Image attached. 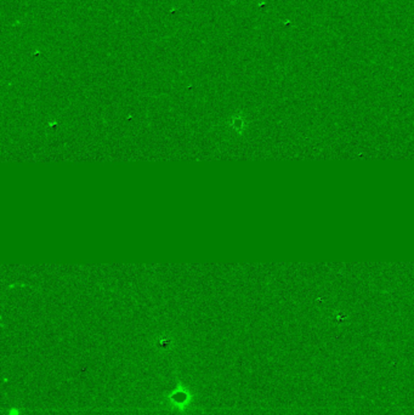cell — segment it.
Returning <instances> with one entry per match:
<instances>
[{
  "instance_id": "obj_1",
  "label": "cell",
  "mask_w": 414,
  "mask_h": 415,
  "mask_svg": "<svg viewBox=\"0 0 414 415\" xmlns=\"http://www.w3.org/2000/svg\"><path fill=\"white\" fill-rule=\"evenodd\" d=\"M165 401L172 409L185 413L194 402V394L181 380H178L175 389L165 396Z\"/></svg>"
}]
</instances>
